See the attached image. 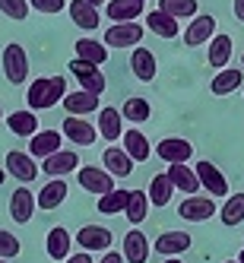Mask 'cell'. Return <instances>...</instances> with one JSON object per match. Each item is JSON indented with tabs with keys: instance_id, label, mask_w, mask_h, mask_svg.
Listing matches in <instances>:
<instances>
[{
	"instance_id": "obj_1",
	"label": "cell",
	"mask_w": 244,
	"mask_h": 263,
	"mask_svg": "<svg viewBox=\"0 0 244 263\" xmlns=\"http://www.w3.org/2000/svg\"><path fill=\"white\" fill-rule=\"evenodd\" d=\"M67 96L70 92H67L64 77H42V80H32V86L26 92V102H29L32 111H48L58 102H64Z\"/></svg>"
},
{
	"instance_id": "obj_2",
	"label": "cell",
	"mask_w": 244,
	"mask_h": 263,
	"mask_svg": "<svg viewBox=\"0 0 244 263\" xmlns=\"http://www.w3.org/2000/svg\"><path fill=\"white\" fill-rule=\"evenodd\" d=\"M77 178H80V187H83V191L96 194V197H108L111 191H115V175H108L105 168H99V165L80 168Z\"/></svg>"
},
{
	"instance_id": "obj_3",
	"label": "cell",
	"mask_w": 244,
	"mask_h": 263,
	"mask_svg": "<svg viewBox=\"0 0 244 263\" xmlns=\"http://www.w3.org/2000/svg\"><path fill=\"white\" fill-rule=\"evenodd\" d=\"M4 77L13 86H23L29 80V58H26L23 45H7L4 48Z\"/></svg>"
},
{
	"instance_id": "obj_4",
	"label": "cell",
	"mask_w": 244,
	"mask_h": 263,
	"mask_svg": "<svg viewBox=\"0 0 244 263\" xmlns=\"http://www.w3.org/2000/svg\"><path fill=\"white\" fill-rule=\"evenodd\" d=\"M70 73L80 80V89H86V92H92V96H102L105 92V86H108V80H105V73L96 67V64H86V61H70Z\"/></svg>"
},
{
	"instance_id": "obj_5",
	"label": "cell",
	"mask_w": 244,
	"mask_h": 263,
	"mask_svg": "<svg viewBox=\"0 0 244 263\" xmlns=\"http://www.w3.org/2000/svg\"><path fill=\"white\" fill-rule=\"evenodd\" d=\"M216 20L210 13H203V16H194L191 20V26L184 29V45L187 48H197V45H210L213 39H216Z\"/></svg>"
},
{
	"instance_id": "obj_6",
	"label": "cell",
	"mask_w": 244,
	"mask_h": 263,
	"mask_svg": "<svg viewBox=\"0 0 244 263\" xmlns=\"http://www.w3.org/2000/svg\"><path fill=\"white\" fill-rule=\"evenodd\" d=\"M156 153H159V159L168 162V165H187V159L194 156V146L187 143L184 137H165V140H159Z\"/></svg>"
},
{
	"instance_id": "obj_7",
	"label": "cell",
	"mask_w": 244,
	"mask_h": 263,
	"mask_svg": "<svg viewBox=\"0 0 244 263\" xmlns=\"http://www.w3.org/2000/svg\"><path fill=\"white\" fill-rule=\"evenodd\" d=\"M194 168H197V178H200V184H203V191L210 194V197H229V181H225V175L219 172L213 162L203 159V162H197Z\"/></svg>"
},
{
	"instance_id": "obj_8",
	"label": "cell",
	"mask_w": 244,
	"mask_h": 263,
	"mask_svg": "<svg viewBox=\"0 0 244 263\" xmlns=\"http://www.w3.org/2000/svg\"><path fill=\"white\" fill-rule=\"evenodd\" d=\"M178 216L184 222H210L216 216V200L213 197H187L178 206Z\"/></svg>"
},
{
	"instance_id": "obj_9",
	"label": "cell",
	"mask_w": 244,
	"mask_h": 263,
	"mask_svg": "<svg viewBox=\"0 0 244 263\" xmlns=\"http://www.w3.org/2000/svg\"><path fill=\"white\" fill-rule=\"evenodd\" d=\"M140 42H143V26H137V23H115L105 32L108 48H134Z\"/></svg>"
},
{
	"instance_id": "obj_10",
	"label": "cell",
	"mask_w": 244,
	"mask_h": 263,
	"mask_svg": "<svg viewBox=\"0 0 244 263\" xmlns=\"http://www.w3.org/2000/svg\"><path fill=\"white\" fill-rule=\"evenodd\" d=\"M35 210H39V197H32L29 187H16L13 197H10V216H13V222H20V225L32 222Z\"/></svg>"
},
{
	"instance_id": "obj_11",
	"label": "cell",
	"mask_w": 244,
	"mask_h": 263,
	"mask_svg": "<svg viewBox=\"0 0 244 263\" xmlns=\"http://www.w3.org/2000/svg\"><path fill=\"white\" fill-rule=\"evenodd\" d=\"M61 134H64L70 143H77V146H92V143L99 140V127H92V124H89V121H83V118L67 115Z\"/></svg>"
},
{
	"instance_id": "obj_12",
	"label": "cell",
	"mask_w": 244,
	"mask_h": 263,
	"mask_svg": "<svg viewBox=\"0 0 244 263\" xmlns=\"http://www.w3.org/2000/svg\"><path fill=\"white\" fill-rule=\"evenodd\" d=\"M61 143H64V134H58V130H39L32 137L29 156L32 159H51L54 153H61Z\"/></svg>"
},
{
	"instance_id": "obj_13",
	"label": "cell",
	"mask_w": 244,
	"mask_h": 263,
	"mask_svg": "<svg viewBox=\"0 0 244 263\" xmlns=\"http://www.w3.org/2000/svg\"><path fill=\"white\" fill-rule=\"evenodd\" d=\"M7 172L16 178V181H35V175H39V165H35V159L29 153H20V149H13V153H7Z\"/></svg>"
},
{
	"instance_id": "obj_14",
	"label": "cell",
	"mask_w": 244,
	"mask_h": 263,
	"mask_svg": "<svg viewBox=\"0 0 244 263\" xmlns=\"http://www.w3.org/2000/svg\"><path fill=\"white\" fill-rule=\"evenodd\" d=\"M42 172L51 175V178H64L70 172H80V156L73 153V149H61V153H54L51 159H45Z\"/></svg>"
},
{
	"instance_id": "obj_15",
	"label": "cell",
	"mask_w": 244,
	"mask_h": 263,
	"mask_svg": "<svg viewBox=\"0 0 244 263\" xmlns=\"http://www.w3.org/2000/svg\"><path fill=\"white\" fill-rule=\"evenodd\" d=\"M77 244H80L86 254H92V251H108L111 248V232L102 229V225H83L80 235H77Z\"/></svg>"
},
{
	"instance_id": "obj_16",
	"label": "cell",
	"mask_w": 244,
	"mask_h": 263,
	"mask_svg": "<svg viewBox=\"0 0 244 263\" xmlns=\"http://www.w3.org/2000/svg\"><path fill=\"white\" fill-rule=\"evenodd\" d=\"M149 251H153V248H149V241H146V235L140 229H130L124 235V260L127 263H146Z\"/></svg>"
},
{
	"instance_id": "obj_17",
	"label": "cell",
	"mask_w": 244,
	"mask_h": 263,
	"mask_svg": "<svg viewBox=\"0 0 244 263\" xmlns=\"http://www.w3.org/2000/svg\"><path fill=\"white\" fill-rule=\"evenodd\" d=\"M168 178H172L175 191H184L187 197H197L200 191V178H197V168H187V165H168Z\"/></svg>"
},
{
	"instance_id": "obj_18",
	"label": "cell",
	"mask_w": 244,
	"mask_h": 263,
	"mask_svg": "<svg viewBox=\"0 0 244 263\" xmlns=\"http://www.w3.org/2000/svg\"><path fill=\"white\" fill-rule=\"evenodd\" d=\"M64 108L73 118H86V115H92V111H102L99 108V96H92V92H86V89L70 92V96L64 99Z\"/></svg>"
},
{
	"instance_id": "obj_19",
	"label": "cell",
	"mask_w": 244,
	"mask_h": 263,
	"mask_svg": "<svg viewBox=\"0 0 244 263\" xmlns=\"http://www.w3.org/2000/svg\"><path fill=\"white\" fill-rule=\"evenodd\" d=\"M99 134L115 143V140H124V115L118 108H102L99 111Z\"/></svg>"
},
{
	"instance_id": "obj_20",
	"label": "cell",
	"mask_w": 244,
	"mask_h": 263,
	"mask_svg": "<svg viewBox=\"0 0 244 263\" xmlns=\"http://www.w3.org/2000/svg\"><path fill=\"white\" fill-rule=\"evenodd\" d=\"M124 153L134 159V162H146L149 156H153V146H149V140H146V134H140L137 127H130V130H124Z\"/></svg>"
},
{
	"instance_id": "obj_21",
	"label": "cell",
	"mask_w": 244,
	"mask_h": 263,
	"mask_svg": "<svg viewBox=\"0 0 244 263\" xmlns=\"http://www.w3.org/2000/svg\"><path fill=\"white\" fill-rule=\"evenodd\" d=\"M64 200H67V181L64 178H51L39 191V210H58Z\"/></svg>"
},
{
	"instance_id": "obj_22",
	"label": "cell",
	"mask_w": 244,
	"mask_h": 263,
	"mask_svg": "<svg viewBox=\"0 0 244 263\" xmlns=\"http://www.w3.org/2000/svg\"><path fill=\"white\" fill-rule=\"evenodd\" d=\"M102 162H105V172L108 175H115V178H127V175H134V159H130L124 149H105V156H102Z\"/></svg>"
},
{
	"instance_id": "obj_23",
	"label": "cell",
	"mask_w": 244,
	"mask_h": 263,
	"mask_svg": "<svg viewBox=\"0 0 244 263\" xmlns=\"http://www.w3.org/2000/svg\"><path fill=\"white\" fill-rule=\"evenodd\" d=\"M187 248H191V235H187V232H162L156 238V251L165 254V257H178Z\"/></svg>"
},
{
	"instance_id": "obj_24",
	"label": "cell",
	"mask_w": 244,
	"mask_h": 263,
	"mask_svg": "<svg viewBox=\"0 0 244 263\" xmlns=\"http://www.w3.org/2000/svg\"><path fill=\"white\" fill-rule=\"evenodd\" d=\"M130 70H134V77L149 83L156 80V58L149 48H134V54H130Z\"/></svg>"
},
{
	"instance_id": "obj_25",
	"label": "cell",
	"mask_w": 244,
	"mask_h": 263,
	"mask_svg": "<svg viewBox=\"0 0 244 263\" xmlns=\"http://www.w3.org/2000/svg\"><path fill=\"white\" fill-rule=\"evenodd\" d=\"M7 127L13 130L16 137H35L39 134V118H35V111L26 108V111H13V115H7Z\"/></svg>"
},
{
	"instance_id": "obj_26",
	"label": "cell",
	"mask_w": 244,
	"mask_h": 263,
	"mask_svg": "<svg viewBox=\"0 0 244 263\" xmlns=\"http://www.w3.org/2000/svg\"><path fill=\"white\" fill-rule=\"evenodd\" d=\"M146 29L149 32H156L159 39H178V20L175 16H168V13H162V10H153L146 16Z\"/></svg>"
},
{
	"instance_id": "obj_27",
	"label": "cell",
	"mask_w": 244,
	"mask_h": 263,
	"mask_svg": "<svg viewBox=\"0 0 244 263\" xmlns=\"http://www.w3.org/2000/svg\"><path fill=\"white\" fill-rule=\"evenodd\" d=\"M143 16V4L140 0H108V20L115 23H134Z\"/></svg>"
},
{
	"instance_id": "obj_28",
	"label": "cell",
	"mask_w": 244,
	"mask_h": 263,
	"mask_svg": "<svg viewBox=\"0 0 244 263\" xmlns=\"http://www.w3.org/2000/svg\"><path fill=\"white\" fill-rule=\"evenodd\" d=\"M67 10H70V20L77 23L80 29H86V32L99 29V7L86 4V0H73V4H70Z\"/></svg>"
},
{
	"instance_id": "obj_29",
	"label": "cell",
	"mask_w": 244,
	"mask_h": 263,
	"mask_svg": "<svg viewBox=\"0 0 244 263\" xmlns=\"http://www.w3.org/2000/svg\"><path fill=\"white\" fill-rule=\"evenodd\" d=\"M241 83H244L241 70H219L213 77V83H210V92L213 96H232L235 89H241Z\"/></svg>"
},
{
	"instance_id": "obj_30",
	"label": "cell",
	"mask_w": 244,
	"mask_h": 263,
	"mask_svg": "<svg viewBox=\"0 0 244 263\" xmlns=\"http://www.w3.org/2000/svg\"><path fill=\"white\" fill-rule=\"evenodd\" d=\"M70 244H73V238H70L67 229H51L48 232V241H45L48 257L51 260H67L70 257Z\"/></svg>"
},
{
	"instance_id": "obj_31",
	"label": "cell",
	"mask_w": 244,
	"mask_h": 263,
	"mask_svg": "<svg viewBox=\"0 0 244 263\" xmlns=\"http://www.w3.org/2000/svg\"><path fill=\"white\" fill-rule=\"evenodd\" d=\"M229 61H232V39L219 32L216 39L210 42V67L213 70H225V67H229Z\"/></svg>"
},
{
	"instance_id": "obj_32",
	"label": "cell",
	"mask_w": 244,
	"mask_h": 263,
	"mask_svg": "<svg viewBox=\"0 0 244 263\" xmlns=\"http://www.w3.org/2000/svg\"><path fill=\"white\" fill-rule=\"evenodd\" d=\"M77 58H80V61H86V64H96V67H102V64L108 61V48H105V42L80 39V42H77Z\"/></svg>"
},
{
	"instance_id": "obj_33",
	"label": "cell",
	"mask_w": 244,
	"mask_h": 263,
	"mask_svg": "<svg viewBox=\"0 0 244 263\" xmlns=\"http://www.w3.org/2000/svg\"><path fill=\"white\" fill-rule=\"evenodd\" d=\"M172 194H175V184H172V178H168V172H162V175H156L153 181H149V203L153 206H168Z\"/></svg>"
},
{
	"instance_id": "obj_34",
	"label": "cell",
	"mask_w": 244,
	"mask_h": 263,
	"mask_svg": "<svg viewBox=\"0 0 244 263\" xmlns=\"http://www.w3.org/2000/svg\"><path fill=\"white\" fill-rule=\"evenodd\" d=\"M130 197H134V191H111L108 197H99V213H105V216H111V213H127Z\"/></svg>"
},
{
	"instance_id": "obj_35",
	"label": "cell",
	"mask_w": 244,
	"mask_h": 263,
	"mask_svg": "<svg viewBox=\"0 0 244 263\" xmlns=\"http://www.w3.org/2000/svg\"><path fill=\"white\" fill-rule=\"evenodd\" d=\"M121 115H124V121H130V124H143V121H149L153 108H149V102H146V99L134 96V99H127V102H124Z\"/></svg>"
},
{
	"instance_id": "obj_36",
	"label": "cell",
	"mask_w": 244,
	"mask_h": 263,
	"mask_svg": "<svg viewBox=\"0 0 244 263\" xmlns=\"http://www.w3.org/2000/svg\"><path fill=\"white\" fill-rule=\"evenodd\" d=\"M159 10L175 16V20H194L197 16V0H159Z\"/></svg>"
},
{
	"instance_id": "obj_37",
	"label": "cell",
	"mask_w": 244,
	"mask_h": 263,
	"mask_svg": "<svg viewBox=\"0 0 244 263\" xmlns=\"http://www.w3.org/2000/svg\"><path fill=\"white\" fill-rule=\"evenodd\" d=\"M219 216H222L225 225H238V222H244V194H235V197L225 200L222 210H219Z\"/></svg>"
},
{
	"instance_id": "obj_38",
	"label": "cell",
	"mask_w": 244,
	"mask_h": 263,
	"mask_svg": "<svg viewBox=\"0 0 244 263\" xmlns=\"http://www.w3.org/2000/svg\"><path fill=\"white\" fill-rule=\"evenodd\" d=\"M146 213H149V194H143V191H134V197H130V206H127V222H134V225H140V222H146Z\"/></svg>"
},
{
	"instance_id": "obj_39",
	"label": "cell",
	"mask_w": 244,
	"mask_h": 263,
	"mask_svg": "<svg viewBox=\"0 0 244 263\" xmlns=\"http://www.w3.org/2000/svg\"><path fill=\"white\" fill-rule=\"evenodd\" d=\"M20 251H23L20 238H16L13 232H4V229H0V260H13V257H20Z\"/></svg>"
},
{
	"instance_id": "obj_40",
	"label": "cell",
	"mask_w": 244,
	"mask_h": 263,
	"mask_svg": "<svg viewBox=\"0 0 244 263\" xmlns=\"http://www.w3.org/2000/svg\"><path fill=\"white\" fill-rule=\"evenodd\" d=\"M0 13H7V20L23 23L29 16V0H0Z\"/></svg>"
},
{
	"instance_id": "obj_41",
	"label": "cell",
	"mask_w": 244,
	"mask_h": 263,
	"mask_svg": "<svg viewBox=\"0 0 244 263\" xmlns=\"http://www.w3.org/2000/svg\"><path fill=\"white\" fill-rule=\"evenodd\" d=\"M64 7H70L67 0H32V10L39 13H61Z\"/></svg>"
},
{
	"instance_id": "obj_42",
	"label": "cell",
	"mask_w": 244,
	"mask_h": 263,
	"mask_svg": "<svg viewBox=\"0 0 244 263\" xmlns=\"http://www.w3.org/2000/svg\"><path fill=\"white\" fill-rule=\"evenodd\" d=\"M64 263H92V257H89L86 251H80V254H73V257H67Z\"/></svg>"
},
{
	"instance_id": "obj_43",
	"label": "cell",
	"mask_w": 244,
	"mask_h": 263,
	"mask_svg": "<svg viewBox=\"0 0 244 263\" xmlns=\"http://www.w3.org/2000/svg\"><path fill=\"white\" fill-rule=\"evenodd\" d=\"M99 263H124V254H115V251H108Z\"/></svg>"
},
{
	"instance_id": "obj_44",
	"label": "cell",
	"mask_w": 244,
	"mask_h": 263,
	"mask_svg": "<svg viewBox=\"0 0 244 263\" xmlns=\"http://www.w3.org/2000/svg\"><path fill=\"white\" fill-rule=\"evenodd\" d=\"M232 10H235V20H238V23H244V0H235Z\"/></svg>"
},
{
	"instance_id": "obj_45",
	"label": "cell",
	"mask_w": 244,
	"mask_h": 263,
	"mask_svg": "<svg viewBox=\"0 0 244 263\" xmlns=\"http://www.w3.org/2000/svg\"><path fill=\"white\" fill-rule=\"evenodd\" d=\"M7 175H10V172H7V168H0V184H4V181H7Z\"/></svg>"
},
{
	"instance_id": "obj_46",
	"label": "cell",
	"mask_w": 244,
	"mask_h": 263,
	"mask_svg": "<svg viewBox=\"0 0 244 263\" xmlns=\"http://www.w3.org/2000/svg\"><path fill=\"white\" fill-rule=\"evenodd\" d=\"M86 4H92V7H102V4H105V0H86Z\"/></svg>"
},
{
	"instance_id": "obj_47",
	"label": "cell",
	"mask_w": 244,
	"mask_h": 263,
	"mask_svg": "<svg viewBox=\"0 0 244 263\" xmlns=\"http://www.w3.org/2000/svg\"><path fill=\"white\" fill-rule=\"evenodd\" d=\"M165 263H181V260H178V257H168V260H165Z\"/></svg>"
},
{
	"instance_id": "obj_48",
	"label": "cell",
	"mask_w": 244,
	"mask_h": 263,
	"mask_svg": "<svg viewBox=\"0 0 244 263\" xmlns=\"http://www.w3.org/2000/svg\"><path fill=\"white\" fill-rule=\"evenodd\" d=\"M225 263H241V260H225Z\"/></svg>"
},
{
	"instance_id": "obj_49",
	"label": "cell",
	"mask_w": 244,
	"mask_h": 263,
	"mask_svg": "<svg viewBox=\"0 0 244 263\" xmlns=\"http://www.w3.org/2000/svg\"><path fill=\"white\" fill-rule=\"evenodd\" d=\"M238 260H241V263H244V251H241V257H238Z\"/></svg>"
},
{
	"instance_id": "obj_50",
	"label": "cell",
	"mask_w": 244,
	"mask_h": 263,
	"mask_svg": "<svg viewBox=\"0 0 244 263\" xmlns=\"http://www.w3.org/2000/svg\"><path fill=\"white\" fill-rule=\"evenodd\" d=\"M241 67H244V54H241Z\"/></svg>"
},
{
	"instance_id": "obj_51",
	"label": "cell",
	"mask_w": 244,
	"mask_h": 263,
	"mask_svg": "<svg viewBox=\"0 0 244 263\" xmlns=\"http://www.w3.org/2000/svg\"><path fill=\"white\" fill-rule=\"evenodd\" d=\"M0 263H10V260H0Z\"/></svg>"
},
{
	"instance_id": "obj_52",
	"label": "cell",
	"mask_w": 244,
	"mask_h": 263,
	"mask_svg": "<svg viewBox=\"0 0 244 263\" xmlns=\"http://www.w3.org/2000/svg\"><path fill=\"white\" fill-rule=\"evenodd\" d=\"M0 118H4V111H0Z\"/></svg>"
},
{
	"instance_id": "obj_53",
	"label": "cell",
	"mask_w": 244,
	"mask_h": 263,
	"mask_svg": "<svg viewBox=\"0 0 244 263\" xmlns=\"http://www.w3.org/2000/svg\"><path fill=\"white\" fill-rule=\"evenodd\" d=\"M140 4H146V0H140Z\"/></svg>"
}]
</instances>
